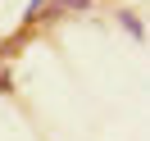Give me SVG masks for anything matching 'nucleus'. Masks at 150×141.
Instances as JSON below:
<instances>
[{
  "label": "nucleus",
  "mask_w": 150,
  "mask_h": 141,
  "mask_svg": "<svg viewBox=\"0 0 150 141\" xmlns=\"http://www.w3.org/2000/svg\"><path fill=\"white\" fill-rule=\"evenodd\" d=\"M41 5H46V0H32V14H41Z\"/></svg>",
  "instance_id": "obj_2"
},
{
  "label": "nucleus",
  "mask_w": 150,
  "mask_h": 141,
  "mask_svg": "<svg viewBox=\"0 0 150 141\" xmlns=\"http://www.w3.org/2000/svg\"><path fill=\"white\" fill-rule=\"evenodd\" d=\"M82 5H91V0H64L59 9H82Z\"/></svg>",
  "instance_id": "obj_1"
}]
</instances>
